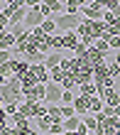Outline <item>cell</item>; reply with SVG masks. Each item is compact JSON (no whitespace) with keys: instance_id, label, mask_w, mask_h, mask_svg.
<instances>
[{"instance_id":"1","label":"cell","mask_w":120,"mask_h":135,"mask_svg":"<svg viewBox=\"0 0 120 135\" xmlns=\"http://www.w3.org/2000/svg\"><path fill=\"white\" fill-rule=\"evenodd\" d=\"M44 12L39 10V7H29L27 10V17H25V22H22V25H25L27 30H37V27H42L44 25Z\"/></svg>"},{"instance_id":"2","label":"cell","mask_w":120,"mask_h":135,"mask_svg":"<svg viewBox=\"0 0 120 135\" xmlns=\"http://www.w3.org/2000/svg\"><path fill=\"white\" fill-rule=\"evenodd\" d=\"M22 93H25V101H29V103H39V101H44L47 84H37V86H29V89H22Z\"/></svg>"},{"instance_id":"3","label":"cell","mask_w":120,"mask_h":135,"mask_svg":"<svg viewBox=\"0 0 120 135\" xmlns=\"http://www.w3.org/2000/svg\"><path fill=\"white\" fill-rule=\"evenodd\" d=\"M61 96H64L61 84H54V81H49V84H47V93H44L47 106H52V103H61Z\"/></svg>"},{"instance_id":"4","label":"cell","mask_w":120,"mask_h":135,"mask_svg":"<svg viewBox=\"0 0 120 135\" xmlns=\"http://www.w3.org/2000/svg\"><path fill=\"white\" fill-rule=\"evenodd\" d=\"M81 15H83V20H103V15H106V10H103L101 5L91 3V5L81 7Z\"/></svg>"},{"instance_id":"5","label":"cell","mask_w":120,"mask_h":135,"mask_svg":"<svg viewBox=\"0 0 120 135\" xmlns=\"http://www.w3.org/2000/svg\"><path fill=\"white\" fill-rule=\"evenodd\" d=\"M101 98H103V103L106 106H120V89H103L101 91Z\"/></svg>"},{"instance_id":"6","label":"cell","mask_w":120,"mask_h":135,"mask_svg":"<svg viewBox=\"0 0 120 135\" xmlns=\"http://www.w3.org/2000/svg\"><path fill=\"white\" fill-rule=\"evenodd\" d=\"M74 108H76L78 115H86L91 110V96H81V93H78L76 101H74Z\"/></svg>"},{"instance_id":"7","label":"cell","mask_w":120,"mask_h":135,"mask_svg":"<svg viewBox=\"0 0 120 135\" xmlns=\"http://www.w3.org/2000/svg\"><path fill=\"white\" fill-rule=\"evenodd\" d=\"M78 44H81V37H78L76 32H64V49L74 52Z\"/></svg>"},{"instance_id":"8","label":"cell","mask_w":120,"mask_h":135,"mask_svg":"<svg viewBox=\"0 0 120 135\" xmlns=\"http://www.w3.org/2000/svg\"><path fill=\"white\" fill-rule=\"evenodd\" d=\"M29 69H32V74L39 79V84H49V69L44 64H32Z\"/></svg>"},{"instance_id":"9","label":"cell","mask_w":120,"mask_h":135,"mask_svg":"<svg viewBox=\"0 0 120 135\" xmlns=\"http://www.w3.org/2000/svg\"><path fill=\"white\" fill-rule=\"evenodd\" d=\"M61 61H64V54H61V52H49V54H47V61H44V66L52 71V69L61 66Z\"/></svg>"},{"instance_id":"10","label":"cell","mask_w":120,"mask_h":135,"mask_svg":"<svg viewBox=\"0 0 120 135\" xmlns=\"http://www.w3.org/2000/svg\"><path fill=\"white\" fill-rule=\"evenodd\" d=\"M76 89H78L81 96H98V93H101V89L96 86V81H86V84H81V86H76Z\"/></svg>"},{"instance_id":"11","label":"cell","mask_w":120,"mask_h":135,"mask_svg":"<svg viewBox=\"0 0 120 135\" xmlns=\"http://www.w3.org/2000/svg\"><path fill=\"white\" fill-rule=\"evenodd\" d=\"M83 59H88V61H91L93 66H98V64H103V61H106L108 57H106V54H103V52H98V49H96V47H91V49H88V54H86Z\"/></svg>"},{"instance_id":"12","label":"cell","mask_w":120,"mask_h":135,"mask_svg":"<svg viewBox=\"0 0 120 135\" xmlns=\"http://www.w3.org/2000/svg\"><path fill=\"white\" fill-rule=\"evenodd\" d=\"M47 118H49L52 123H64V113H61V106L52 103V106H49V110H47Z\"/></svg>"},{"instance_id":"13","label":"cell","mask_w":120,"mask_h":135,"mask_svg":"<svg viewBox=\"0 0 120 135\" xmlns=\"http://www.w3.org/2000/svg\"><path fill=\"white\" fill-rule=\"evenodd\" d=\"M12 69H15V76H25L29 71V61L27 59H12Z\"/></svg>"},{"instance_id":"14","label":"cell","mask_w":120,"mask_h":135,"mask_svg":"<svg viewBox=\"0 0 120 135\" xmlns=\"http://www.w3.org/2000/svg\"><path fill=\"white\" fill-rule=\"evenodd\" d=\"M15 44H17V37L12 32H7L3 39H0V49H15Z\"/></svg>"},{"instance_id":"15","label":"cell","mask_w":120,"mask_h":135,"mask_svg":"<svg viewBox=\"0 0 120 135\" xmlns=\"http://www.w3.org/2000/svg\"><path fill=\"white\" fill-rule=\"evenodd\" d=\"M81 120H83V125L88 128L91 133L98 128V115H93V113H86V115H81Z\"/></svg>"},{"instance_id":"16","label":"cell","mask_w":120,"mask_h":135,"mask_svg":"<svg viewBox=\"0 0 120 135\" xmlns=\"http://www.w3.org/2000/svg\"><path fill=\"white\" fill-rule=\"evenodd\" d=\"M20 81H22V89H29V86H37V84H39V79L32 74V69H29L25 76H20Z\"/></svg>"},{"instance_id":"17","label":"cell","mask_w":120,"mask_h":135,"mask_svg":"<svg viewBox=\"0 0 120 135\" xmlns=\"http://www.w3.org/2000/svg\"><path fill=\"white\" fill-rule=\"evenodd\" d=\"M44 5L52 10V15H64V3L59 0H44Z\"/></svg>"},{"instance_id":"18","label":"cell","mask_w":120,"mask_h":135,"mask_svg":"<svg viewBox=\"0 0 120 135\" xmlns=\"http://www.w3.org/2000/svg\"><path fill=\"white\" fill-rule=\"evenodd\" d=\"M103 106H106V103H103V98H101V96H91V110H88V113L98 115L101 110H103Z\"/></svg>"},{"instance_id":"19","label":"cell","mask_w":120,"mask_h":135,"mask_svg":"<svg viewBox=\"0 0 120 135\" xmlns=\"http://www.w3.org/2000/svg\"><path fill=\"white\" fill-rule=\"evenodd\" d=\"M81 115H74V118H66V120H64V128H66V130H78V128H81Z\"/></svg>"},{"instance_id":"20","label":"cell","mask_w":120,"mask_h":135,"mask_svg":"<svg viewBox=\"0 0 120 135\" xmlns=\"http://www.w3.org/2000/svg\"><path fill=\"white\" fill-rule=\"evenodd\" d=\"M37 120V130L39 133H49V128H52V120L47 115H39V118H34Z\"/></svg>"},{"instance_id":"21","label":"cell","mask_w":120,"mask_h":135,"mask_svg":"<svg viewBox=\"0 0 120 135\" xmlns=\"http://www.w3.org/2000/svg\"><path fill=\"white\" fill-rule=\"evenodd\" d=\"M25 59L29 61V66H32V64H44V61H47V54H44V52H32L29 57H25Z\"/></svg>"},{"instance_id":"22","label":"cell","mask_w":120,"mask_h":135,"mask_svg":"<svg viewBox=\"0 0 120 135\" xmlns=\"http://www.w3.org/2000/svg\"><path fill=\"white\" fill-rule=\"evenodd\" d=\"M66 74H69V71H64L61 66H57V69H52V71H49V81H54V84H61V79L66 76Z\"/></svg>"},{"instance_id":"23","label":"cell","mask_w":120,"mask_h":135,"mask_svg":"<svg viewBox=\"0 0 120 135\" xmlns=\"http://www.w3.org/2000/svg\"><path fill=\"white\" fill-rule=\"evenodd\" d=\"M61 113H64V120H66V118L78 115V113H76V108H74V103H61Z\"/></svg>"},{"instance_id":"24","label":"cell","mask_w":120,"mask_h":135,"mask_svg":"<svg viewBox=\"0 0 120 135\" xmlns=\"http://www.w3.org/2000/svg\"><path fill=\"white\" fill-rule=\"evenodd\" d=\"M93 47H96V49H98V52H103V54H106V57H108V52H110V44H108V39H96V42H93Z\"/></svg>"},{"instance_id":"25","label":"cell","mask_w":120,"mask_h":135,"mask_svg":"<svg viewBox=\"0 0 120 135\" xmlns=\"http://www.w3.org/2000/svg\"><path fill=\"white\" fill-rule=\"evenodd\" d=\"M10 32H12L15 37H17V39H22V37H25V35L29 32V30H27L25 25H12V27H10Z\"/></svg>"},{"instance_id":"26","label":"cell","mask_w":120,"mask_h":135,"mask_svg":"<svg viewBox=\"0 0 120 135\" xmlns=\"http://www.w3.org/2000/svg\"><path fill=\"white\" fill-rule=\"evenodd\" d=\"M108 74L113 76V79H120V64H118V61H108Z\"/></svg>"},{"instance_id":"27","label":"cell","mask_w":120,"mask_h":135,"mask_svg":"<svg viewBox=\"0 0 120 135\" xmlns=\"http://www.w3.org/2000/svg\"><path fill=\"white\" fill-rule=\"evenodd\" d=\"M88 49H91V47L81 42V44H78V47H76V49H74V57H76V59H83V57H86V54H88Z\"/></svg>"},{"instance_id":"28","label":"cell","mask_w":120,"mask_h":135,"mask_svg":"<svg viewBox=\"0 0 120 135\" xmlns=\"http://www.w3.org/2000/svg\"><path fill=\"white\" fill-rule=\"evenodd\" d=\"M42 30L47 35H54L57 32V22H54V17H49V20H44V25H42Z\"/></svg>"},{"instance_id":"29","label":"cell","mask_w":120,"mask_h":135,"mask_svg":"<svg viewBox=\"0 0 120 135\" xmlns=\"http://www.w3.org/2000/svg\"><path fill=\"white\" fill-rule=\"evenodd\" d=\"M0 74H3V76H7V79H10V76H15L12 61H7V64H3V66H0Z\"/></svg>"},{"instance_id":"30","label":"cell","mask_w":120,"mask_h":135,"mask_svg":"<svg viewBox=\"0 0 120 135\" xmlns=\"http://www.w3.org/2000/svg\"><path fill=\"white\" fill-rule=\"evenodd\" d=\"M7 61H12V52L10 49H0V66L7 64Z\"/></svg>"},{"instance_id":"31","label":"cell","mask_w":120,"mask_h":135,"mask_svg":"<svg viewBox=\"0 0 120 135\" xmlns=\"http://www.w3.org/2000/svg\"><path fill=\"white\" fill-rule=\"evenodd\" d=\"M64 123H52V128H49V135H64Z\"/></svg>"},{"instance_id":"32","label":"cell","mask_w":120,"mask_h":135,"mask_svg":"<svg viewBox=\"0 0 120 135\" xmlns=\"http://www.w3.org/2000/svg\"><path fill=\"white\" fill-rule=\"evenodd\" d=\"M101 113H103V115H108V118H115V115H118V106H103Z\"/></svg>"},{"instance_id":"33","label":"cell","mask_w":120,"mask_h":135,"mask_svg":"<svg viewBox=\"0 0 120 135\" xmlns=\"http://www.w3.org/2000/svg\"><path fill=\"white\" fill-rule=\"evenodd\" d=\"M118 17H115V12L113 10H106V15H103V22H106V25H113Z\"/></svg>"},{"instance_id":"34","label":"cell","mask_w":120,"mask_h":135,"mask_svg":"<svg viewBox=\"0 0 120 135\" xmlns=\"http://www.w3.org/2000/svg\"><path fill=\"white\" fill-rule=\"evenodd\" d=\"M5 110H7V115H15L20 110V103H5Z\"/></svg>"},{"instance_id":"35","label":"cell","mask_w":120,"mask_h":135,"mask_svg":"<svg viewBox=\"0 0 120 135\" xmlns=\"http://www.w3.org/2000/svg\"><path fill=\"white\" fill-rule=\"evenodd\" d=\"M76 96H74V91H64V96H61V103H74Z\"/></svg>"},{"instance_id":"36","label":"cell","mask_w":120,"mask_h":135,"mask_svg":"<svg viewBox=\"0 0 120 135\" xmlns=\"http://www.w3.org/2000/svg\"><path fill=\"white\" fill-rule=\"evenodd\" d=\"M108 44H110V49H118V52H120V37H118V35L110 37V39H108Z\"/></svg>"},{"instance_id":"37","label":"cell","mask_w":120,"mask_h":135,"mask_svg":"<svg viewBox=\"0 0 120 135\" xmlns=\"http://www.w3.org/2000/svg\"><path fill=\"white\" fill-rule=\"evenodd\" d=\"M120 5V0H106V10H115Z\"/></svg>"},{"instance_id":"38","label":"cell","mask_w":120,"mask_h":135,"mask_svg":"<svg viewBox=\"0 0 120 135\" xmlns=\"http://www.w3.org/2000/svg\"><path fill=\"white\" fill-rule=\"evenodd\" d=\"M42 3H44V0H25V5H27V7H39Z\"/></svg>"},{"instance_id":"39","label":"cell","mask_w":120,"mask_h":135,"mask_svg":"<svg viewBox=\"0 0 120 135\" xmlns=\"http://www.w3.org/2000/svg\"><path fill=\"white\" fill-rule=\"evenodd\" d=\"M76 3L81 5V7H86V5H91V0H76Z\"/></svg>"},{"instance_id":"40","label":"cell","mask_w":120,"mask_h":135,"mask_svg":"<svg viewBox=\"0 0 120 135\" xmlns=\"http://www.w3.org/2000/svg\"><path fill=\"white\" fill-rule=\"evenodd\" d=\"M64 135H78L76 130H64Z\"/></svg>"},{"instance_id":"41","label":"cell","mask_w":120,"mask_h":135,"mask_svg":"<svg viewBox=\"0 0 120 135\" xmlns=\"http://www.w3.org/2000/svg\"><path fill=\"white\" fill-rule=\"evenodd\" d=\"M113 12H115V17H118V20H120V5H118V7H115V10H113Z\"/></svg>"},{"instance_id":"42","label":"cell","mask_w":120,"mask_h":135,"mask_svg":"<svg viewBox=\"0 0 120 135\" xmlns=\"http://www.w3.org/2000/svg\"><path fill=\"white\" fill-rule=\"evenodd\" d=\"M0 108H5V98H3V93H0Z\"/></svg>"},{"instance_id":"43","label":"cell","mask_w":120,"mask_h":135,"mask_svg":"<svg viewBox=\"0 0 120 135\" xmlns=\"http://www.w3.org/2000/svg\"><path fill=\"white\" fill-rule=\"evenodd\" d=\"M3 7H5V0H0V10H3Z\"/></svg>"},{"instance_id":"44","label":"cell","mask_w":120,"mask_h":135,"mask_svg":"<svg viewBox=\"0 0 120 135\" xmlns=\"http://www.w3.org/2000/svg\"><path fill=\"white\" fill-rule=\"evenodd\" d=\"M115 61H118V64H120V52H118V57H115Z\"/></svg>"},{"instance_id":"45","label":"cell","mask_w":120,"mask_h":135,"mask_svg":"<svg viewBox=\"0 0 120 135\" xmlns=\"http://www.w3.org/2000/svg\"><path fill=\"white\" fill-rule=\"evenodd\" d=\"M59 3H64V5H66V3H71V0H59Z\"/></svg>"},{"instance_id":"46","label":"cell","mask_w":120,"mask_h":135,"mask_svg":"<svg viewBox=\"0 0 120 135\" xmlns=\"http://www.w3.org/2000/svg\"><path fill=\"white\" fill-rule=\"evenodd\" d=\"M10 3H15V0H5V5H10Z\"/></svg>"},{"instance_id":"47","label":"cell","mask_w":120,"mask_h":135,"mask_svg":"<svg viewBox=\"0 0 120 135\" xmlns=\"http://www.w3.org/2000/svg\"><path fill=\"white\" fill-rule=\"evenodd\" d=\"M39 135H49V133H39Z\"/></svg>"},{"instance_id":"48","label":"cell","mask_w":120,"mask_h":135,"mask_svg":"<svg viewBox=\"0 0 120 135\" xmlns=\"http://www.w3.org/2000/svg\"><path fill=\"white\" fill-rule=\"evenodd\" d=\"M86 135H93V133H86Z\"/></svg>"},{"instance_id":"49","label":"cell","mask_w":120,"mask_h":135,"mask_svg":"<svg viewBox=\"0 0 120 135\" xmlns=\"http://www.w3.org/2000/svg\"><path fill=\"white\" fill-rule=\"evenodd\" d=\"M118 135H120V130H118Z\"/></svg>"},{"instance_id":"50","label":"cell","mask_w":120,"mask_h":135,"mask_svg":"<svg viewBox=\"0 0 120 135\" xmlns=\"http://www.w3.org/2000/svg\"><path fill=\"white\" fill-rule=\"evenodd\" d=\"M0 12H3V10H0Z\"/></svg>"}]
</instances>
